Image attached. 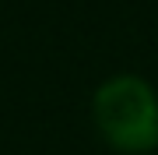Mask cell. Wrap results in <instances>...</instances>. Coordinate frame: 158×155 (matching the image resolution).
<instances>
[{
    "label": "cell",
    "mask_w": 158,
    "mask_h": 155,
    "mask_svg": "<svg viewBox=\"0 0 158 155\" xmlns=\"http://www.w3.org/2000/svg\"><path fill=\"white\" fill-rule=\"evenodd\" d=\"M91 123L119 155H148L158 148V88L141 74H113L91 95Z\"/></svg>",
    "instance_id": "6da1fadb"
}]
</instances>
